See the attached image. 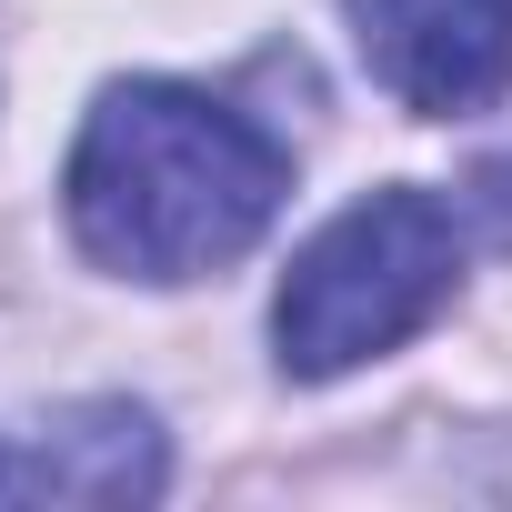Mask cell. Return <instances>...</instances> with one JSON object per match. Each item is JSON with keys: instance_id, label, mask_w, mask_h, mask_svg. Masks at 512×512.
<instances>
[{"instance_id": "obj_4", "label": "cell", "mask_w": 512, "mask_h": 512, "mask_svg": "<svg viewBox=\"0 0 512 512\" xmlns=\"http://www.w3.org/2000/svg\"><path fill=\"white\" fill-rule=\"evenodd\" d=\"M161 482L171 452L141 402H71L0 442V502H151Z\"/></svg>"}, {"instance_id": "obj_2", "label": "cell", "mask_w": 512, "mask_h": 512, "mask_svg": "<svg viewBox=\"0 0 512 512\" xmlns=\"http://www.w3.org/2000/svg\"><path fill=\"white\" fill-rule=\"evenodd\" d=\"M452 292H462L452 201L392 181V191H362L352 211H332L292 251L282 302H272V352L292 382H342V372L382 362L392 342H412Z\"/></svg>"}, {"instance_id": "obj_3", "label": "cell", "mask_w": 512, "mask_h": 512, "mask_svg": "<svg viewBox=\"0 0 512 512\" xmlns=\"http://www.w3.org/2000/svg\"><path fill=\"white\" fill-rule=\"evenodd\" d=\"M342 11L362 71L422 121H462L512 91V0H342Z\"/></svg>"}, {"instance_id": "obj_1", "label": "cell", "mask_w": 512, "mask_h": 512, "mask_svg": "<svg viewBox=\"0 0 512 512\" xmlns=\"http://www.w3.org/2000/svg\"><path fill=\"white\" fill-rule=\"evenodd\" d=\"M282 191L292 151L191 81H111L61 171L81 251L121 282H201L241 262L272 231Z\"/></svg>"}]
</instances>
